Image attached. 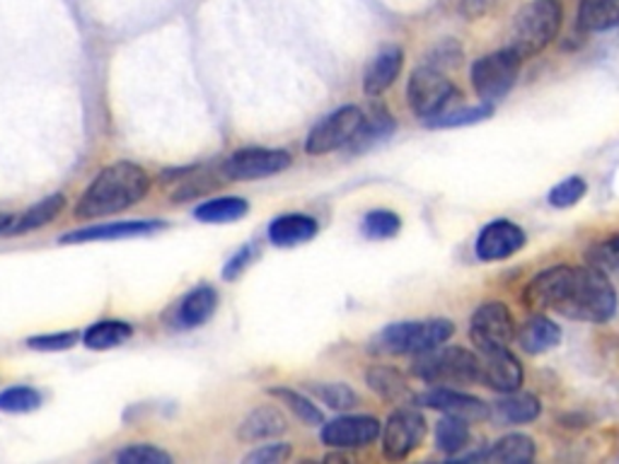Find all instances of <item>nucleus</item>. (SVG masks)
I'll return each mask as SVG.
<instances>
[{"label": "nucleus", "instance_id": "f257e3e1", "mask_svg": "<svg viewBox=\"0 0 619 464\" xmlns=\"http://www.w3.org/2000/svg\"><path fill=\"white\" fill-rule=\"evenodd\" d=\"M150 180L134 162H114L95 176L75 206L77 218H105L136 206L146 198Z\"/></svg>", "mask_w": 619, "mask_h": 464}, {"label": "nucleus", "instance_id": "f03ea898", "mask_svg": "<svg viewBox=\"0 0 619 464\" xmlns=\"http://www.w3.org/2000/svg\"><path fill=\"white\" fill-rule=\"evenodd\" d=\"M557 313L573 322H610L617 313V293L607 273L595 267L573 269L567 295Z\"/></svg>", "mask_w": 619, "mask_h": 464}, {"label": "nucleus", "instance_id": "7ed1b4c3", "mask_svg": "<svg viewBox=\"0 0 619 464\" xmlns=\"http://www.w3.org/2000/svg\"><path fill=\"white\" fill-rule=\"evenodd\" d=\"M563 8L559 0H533L521 8L513 17L508 49L515 51L523 61L545 51L559 35Z\"/></svg>", "mask_w": 619, "mask_h": 464}, {"label": "nucleus", "instance_id": "20e7f679", "mask_svg": "<svg viewBox=\"0 0 619 464\" xmlns=\"http://www.w3.org/2000/svg\"><path fill=\"white\" fill-rule=\"evenodd\" d=\"M412 373L418 380L438 387H452V384H472L477 382L480 361L477 353H472L462 346H448V349H434L426 353H418L414 361Z\"/></svg>", "mask_w": 619, "mask_h": 464}, {"label": "nucleus", "instance_id": "39448f33", "mask_svg": "<svg viewBox=\"0 0 619 464\" xmlns=\"http://www.w3.org/2000/svg\"><path fill=\"white\" fill-rule=\"evenodd\" d=\"M452 334H456V325L450 319H418V322L385 327L378 337V346L395 356H406V353L418 356V353L444 346Z\"/></svg>", "mask_w": 619, "mask_h": 464}, {"label": "nucleus", "instance_id": "423d86ee", "mask_svg": "<svg viewBox=\"0 0 619 464\" xmlns=\"http://www.w3.org/2000/svg\"><path fill=\"white\" fill-rule=\"evenodd\" d=\"M521 63L523 59L508 47L489 53V57H482L474 63L472 87L477 97H482V102L494 105L511 93V87L518 81V73H521Z\"/></svg>", "mask_w": 619, "mask_h": 464}, {"label": "nucleus", "instance_id": "0eeeda50", "mask_svg": "<svg viewBox=\"0 0 619 464\" xmlns=\"http://www.w3.org/2000/svg\"><path fill=\"white\" fill-rule=\"evenodd\" d=\"M456 97H458L456 85H452L450 77L440 69H436V65L426 63L409 77L406 99L416 117L434 119L440 112H446Z\"/></svg>", "mask_w": 619, "mask_h": 464}, {"label": "nucleus", "instance_id": "6e6552de", "mask_svg": "<svg viewBox=\"0 0 619 464\" xmlns=\"http://www.w3.org/2000/svg\"><path fill=\"white\" fill-rule=\"evenodd\" d=\"M363 121H366V117H363L359 107L349 105L337 109V112L325 117L313 131H310L305 150L310 155H327L331 150L349 146L363 129Z\"/></svg>", "mask_w": 619, "mask_h": 464}, {"label": "nucleus", "instance_id": "1a4fd4ad", "mask_svg": "<svg viewBox=\"0 0 619 464\" xmlns=\"http://www.w3.org/2000/svg\"><path fill=\"white\" fill-rule=\"evenodd\" d=\"M291 168V155L271 148H245L223 162V174L232 182H252Z\"/></svg>", "mask_w": 619, "mask_h": 464}, {"label": "nucleus", "instance_id": "9d476101", "mask_svg": "<svg viewBox=\"0 0 619 464\" xmlns=\"http://www.w3.org/2000/svg\"><path fill=\"white\" fill-rule=\"evenodd\" d=\"M426 418L416 408H397L383 428V452L390 460H404L422 445Z\"/></svg>", "mask_w": 619, "mask_h": 464}, {"label": "nucleus", "instance_id": "9b49d317", "mask_svg": "<svg viewBox=\"0 0 619 464\" xmlns=\"http://www.w3.org/2000/svg\"><path fill=\"white\" fill-rule=\"evenodd\" d=\"M477 361H480L477 382L489 387V390L511 394L523 387L525 382L523 366H521V361L508 351V346L482 349Z\"/></svg>", "mask_w": 619, "mask_h": 464}, {"label": "nucleus", "instance_id": "f8f14e48", "mask_svg": "<svg viewBox=\"0 0 619 464\" xmlns=\"http://www.w3.org/2000/svg\"><path fill=\"white\" fill-rule=\"evenodd\" d=\"M515 329L511 309L503 303H484L470 319V339L480 351L508 346L515 339Z\"/></svg>", "mask_w": 619, "mask_h": 464}, {"label": "nucleus", "instance_id": "ddd939ff", "mask_svg": "<svg viewBox=\"0 0 619 464\" xmlns=\"http://www.w3.org/2000/svg\"><path fill=\"white\" fill-rule=\"evenodd\" d=\"M571 276L573 267H551L537 273L535 279L525 285L523 305L533 309V313H547V309H555L557 313L563 295H567Z\"/></svg>", "mask_w": 619, "mask_h": 464}, {"label": "nucleus", "instance_id": "4468645a", "mask_svg": "<svg viewBox=\"0 0 619 464\" xmlns=\"http://www.w3.org/2000/svg\"><path fill=\"white\" fill-rule=\"evenodd\" d=\"M414 402L418 406L434 408V412L464 418V422H482V418L489 416V404L482 402L480 396L450 390V387H436V390H430L422 396H414Z\"/></svg>", "mask_w": 619, "mask_h": 464}, {"label": "nucleus", "instance_id": "2eb2a0df", "mask_svg": "<svg viewBox=\"0 0 619 464\" xmlns=\"http://www.w3.org/2000/svg\"><path fill=\"white\" fill-rule=\"evenodd\" d=\"M525 247V232L511 220H494L477 237V257L482 261H501Z\"/></svg>", "mask_w": 619, "mask_h": 464}, {"label": "nucleus", "instance_id": "dca6fc26", "mask_svg": "<svg viewBox=\"0 0 619 464\" xmlns=\"http://www.w3.org/2000/svg\"><path fill=\"white\" fill-rule=\"evenodd\" d=\"M380 436V424L373 416H341L323 428V443L329 448H363Z\"/></svg>", "mask_w": 619, "mask_h": 464}, {"label": "nucleus", "instance_id": "f3484780", "mask_svg": "<svg viewBox=\"0 0 619 464\" xmlns=\"http://www.w3.org/2000/svg\"><path fill=\"white\" fill-rule=\"evenodd\" d=\"M165 223L158 220H129V223H109V225H95L77 232L63 235V245H77V242H99V240H124V237H138L150 235V232L162 230Z\"/></svg>", "mask_w": 619, "mask_h": 464}, {"label": "nucleus", "instance_id": "a211bd4d", "mask_svg": "<svg viewBox=\"0 0 619 464\" xmlns=\"http://www.w3.org/2000/svg\"><path fill=\"white\" fill-rule=\"evenodd\" d=\"M402 63H404V53L400 47L383 49L378 57L368 63L366 75H363V90H366V95L371 97L383 95L387 87L397 81V75L402 73Z\"/></svg>", "mask_w": 619, "mask_h": 464}, {"label": "nucleus", "instance_id": "6ab92c4d", "mask_svg": "<svg viewBox=\"0 0 619 464\" xmlns=\"http://www.w3.org/2000/svg\"><path fill=\"white\" fill-rule=\"evenodd\" d=\"M515 339L525 353H530V356H537V353H545L559 344L561 329L557 322H551L549 317L535 313L515 329Z\"/></svg>", "mask_w": 619, "mask_h": 464}, {"label": "nucleus", "instance_id": "aec40b11", "mask_svg": "<svg viewBox=\"0 0 619 464\" xmlns=\"http://www.w3.org/2000/svg\"><path fill=\"white\" fill-rule=\"evenodd\" d=\"M286 426V416L274 406H257L254 412L240 424L238 436L245 443H259V440H269L281 436Z\"/></svg>", "mask_w": 619, "mask_h": 464}, {"label": "nucleus", "instance_id": "412c9836", "mask_svg": "<svg viewBox=\"0 0 619 464\" xmlns=\"http://www.w3.org/2000/svg\"><path fill=\"white\" fill-rule=\"evenodd\" d=\"M65 206V198L63 194H51L49 198H44L37 206L27 208V211H22L17 218H10L5 230L0 232V235H25V232L37 230L41 225L51 223L53 218H57Z\"/></svg>", "mask_w": 619, "mask_h": 464}, {"label": "nucleus", "instance_id": "4be33fe9", "mask_svg": "<svg viewBox=\"0 0 619 464\" xmlns=\"http://www.w3.org/2000/svg\"><path fill=\"white\" fill-rule=\"evenodd\" d=\"M317 235V223L310 216H281L269 228V240L274 247H295Z\"/></svg>", "mask_w": 619, "mask_h": 464}, {"label": "nucleus", "instance_id": "5701e85b", "mask_svg": "<svg viewBox=\"0 0 619 464\" xmlns=\"http://www.w3.org/2000/svg\"><path fill=\"white\" fill-rule=\"evenodd\" d=\"M480 457L496 464H527L535 460V440L525 434H508Z\"/></svg>", "mask_w": 619, "mask_h": 464}, {"label": "nucleus", "instance_id": "b1692460", "mask_svg": "<svg viewBox=\"0 0 619 464\" xmlns=\"http://www.w3.org/2000/svg\"><path fill=\"white\" fill-rule=\"evenodd\" d=\"M579 27L585 32H607L619 27V0H581Z\"/></svg>", "mask_w": 619, "mask_h": 464}, {"label": "nucleus", "instance_id": "393cba45", "mask_svg": "<svg viewBox=\"0 0 619 464\" xmlns=\"http://www.w3.org/2000/svg\"><path fill=\"white\" fill-rule=\"evenodd\" d=\"M218 307V295L211 285H196V289L184 297L180 305V325L182 327H198L211 319Z\"/></svg>", "mask_w": 619, "mask_h": 464}, {"label": "nucleus", "instance_id": "a878e982", "mask_svg": "<svg viewBox=\"0 0 619 464\" xmlns=\"http://www.w3.org/2000/svg\"><path fill=\"white\" fill-rule=\"evenodd\" d=\"M542 412V404L535 394L527 392H511L506 400L494 404L496 418H501L506 424H530L535 422Z\"/></svg>", "mask_w": 619, "mask_h": 464}, {"label": "nucleus", "instance_id": "bb28decb", "mask_svg": "<svg viewBox=\"0 0 619 464\" xmlns=\"http://www.w3.org/2000/svg\"><path fill=\"white\" fill-rule=\"evenodd\" d=\"M366 380H368L371 390L375 394H380L385 402L402 404L406 400H412V394H409V387H406V380L402 378V373L390 368V366L371 368L368 375H366Z\"/></svg>", "mask_w": 619, "mask_h": 464}, {"label": "nucleus", "instance_id": "cd10ccee", "mask_svg": "<svg viewBox=\"0 0 619 464\" xmlns=\"http://www.w3.org/2000/svg\"><path fill=\"white\" fill-rule=\"evenodd\" d=\"M250 211V204L245 198H235V196H223V198H214V202L202 204L194 211L196 220L202 223H232V220L245 218Z\"/></svg>", "mask_w": 619, "mask_h": 464}, {"label": "nucleus", "instance_id": "c85d7f7f", "mask_svg": "<svg viewBox=\"0 0 619 464\" xmlns=\"http://www.w3.org/2000/svg\"><path fill=\"white\" fill-rule=\"evenodd\" d=\"M470 422L458 416H448L440 418L436 426V448L446 455H458L460 450L468 448L470 443Z\"/></svg>", "mask_w": 619, "mask_h": 464}, {"label": "nucleus", "instance_id": "c756f323", "mask_svg": "<svg viewBox=\"0 0 619 464\" xmlns=\"http://www.w3.org/2000/svg\"><path fill=\"white\" fill-rule=\"evenodd\" d=\"M134 334V329L124 322H97L93 327H87L85 331V346L93 349V351H107V349H114L119 344H124L126 339H131Z\"/></svg>", "mask_w": 619, "mask_h": 464}, {"label": "nucleus", "instance_id": "7c9ffc66", "mask_svg": "<svg viewBox=\"0 0 619 464\" xmlns=\"http://www.w3.org/2000/svg\"><path fill=\"white\" fill-rule=\"evenodd\" d=\"M274 396H279V400L286 404V406H291V412L301 418V422H305L307 426H319L323 424V412L307 400V396H303L301 392H293V390H286V387H274L271 390Z\"/></svg>", "mask_w": 619, "mask_h": 464}, {"label": "nucleus", "instance_id": "2f4dec72", "mask_svg": "<svg viewBox=\"0 0 619 464\" xmlns=\"http://www.w3.org/2000/svg\"><path fill=\"white\" fill-rule=\"evenodd\" d=\"M400 228L402 220L395 211H371L361 223L363 235L371 240H390L400 232Z\"/></svg>", "mask_w": 619, "mask_h": 464}, {"label": "nucleus", "instance_id": "473e14b6", "mask_svg": "<svg viewBox=\"0 0 619 464\" xmlns=\"http://www.w3.org/2000/svg\"><path fill=\"white\" fill-rule=\"evenodd\" d=\"M41 404V394L32 387H10L3 394H0V412L10 414H27L35 412Z\"/></svg>", "mask_w": 619, "mask_h": 464}, {"label": "nucleus", "instance_id": "72a5a7b5", "mask_svg": "<svg viewBox=\"0 0 619 464\" xmlns=\"http://www.w3.org/2000/svg\"><path fill=\"white\" fill-rule=\"evenodd\" d=\"M585 259H588V267H595L605 273L617 271L619 269V235L595 242V245L588 247Z\"/></svg>", "mask_w": 619, "mask_h": 464}, {"label": "nucleus", "instance_id": "f704fd0d", "mask_svg": "<svg viewBox=\"0 0 619 464\" xmlns=\"http://www.w3.org/2000/svg\"><path fill=\"white\" fill-rule=\"evenodd\" d=\"M491 114V105H480V107H468V109H446L438 117L430 119V126H468L477 124V121L486 119Z\"/></svg>", "mask_w": 619, "mask_h": 464}, {"label": "nucleus", "instance_id": "c9c22d12", "mask_svg": "<svg viewBox=\"0 0 619 464\" xmlns=\"http://www.w3.org/2000/svg\"><path fill=\"white\" fill-rule=\"evenodd\" d=\"M585 190H588V184H585L583 176H569V180L559 182L555 190L549 192V204L555 208L576 206L585 196Z\"/></svg>", "mask_w": 619, "mask_h": 464}, {"label": "nucleus", "instance_id": "e433bc0d", "mask_svg": "<svg viewBox=\"0 0 619 464\" xmlns=\"http://www.w3.org/2000/svg\"><path fill=\"white\" fill-rule=\"evenodd\" d=\"M117 462L121 464H170L168 452L155 445H131L117 452Z\"/></svg>", "mask_w": 619, "mask_h": 464}, {"label": "nucleus", "instance_id": "4c0bfd02", "mask_svg": "<svg viewBox=\"0 0 619 464\" xmlns=\"http://www.w3.org/2000/svg\"><path fill=\"white\" fill-rule=\"evenodd\" d=\"M315 394L329 408H339V412H347V408L359 404V396H356V392L351 390L349 384H317Z\"/></svg>", "mask_w": 619, "mask_h": 464}, {"label": "nucleus", "instance_id": "58836bf2", "mask_svg": "<svg viewBox=\"0 0 619 464\" xmlns=\"http://www.w3.org/2000/svg\"><path fill=\"white\" fill-rule=\"evenodd\" d=\"M75 341H77L75 331H61V334H44V337L27 339V346L37 349V351H65V349H71Z\"/></svg>", "mask_w": 619, "mask_h": 464}, {"label": "nucleus", "instance_id": "ea45409f", "mask_svg": "<svg viewBox=\"0 0 619 464\" xmlns=\"http://www.w3.org/2000/svg\"><path fill=\"white\" fill-rule=\"evenodd\" d=\"M291 457V445L286 443H276V445H264L259 450L250 452L245 457L247 464H279L283 460Z\"/></svg>", "mask_w": 619, "mask_h": 464}, {"label": "nucleus", "instance_id": "a19ab883", "mask_svg": "<svg viewBox=\"0 0 619 464\" xmlns=\"http://www.w3.org/2000/svg\"><path fill=\"white\" fill-rule=\"evenodd\" d=\"M494 0H460V13L468 20H477L484 13H489Z\"/></svg>", "mask_w": 619, "mask_h": 464}, {"label": "nucleus", "instance_id": "79ce46f5", "mask_svg": "<svg viewBox=\"0 0 619 464\" xmlns=\"http://www.w3.org/2000/svg\"><path fill=\"white\" fill-rule=\"evenodd\" d=\"M247 259H250V247H245V249H240L238 254H235V259H232L228 267H226V279H235V276L245 269V264H247Z\"/></svg>", "mask_w": 619, "mask_h": 464}, {"label": "nucleus", "instance_id": "37998d69", "mask_svg": "<svg viewBox=\"0 0 619 464\" xmlns=\"http://www.w3.org/2000/svg\"><path fill=\"white\" fill-rule=\"evenodd\" d=\"M8 220H10V218H5V216H0V232H3V230H5V225H8Z\"/></svg>", "mask_w": 619, "mask_h": 464}]
</instances>
